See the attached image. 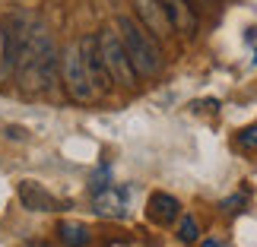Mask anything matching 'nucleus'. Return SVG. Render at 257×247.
I'll use <instances>...</instances> for the list:
<instances>
[{"label": "nucleus", "instance_id": "nucleus-16", "mask_svg": "<svg viewBox=\"0 0 257 247\" xmlns=\"http://www.w3.org/2000/svg\"><path fill=\"white\" fill-rule=\"evenodd\" d=\"M238 143L244 146V149H257V124L244 127V130L238 133Z\"/></svg>", "mask_w": 257, "mask_h": 247}, {"label": "nucleus", "instance_id": "nucleus-19", "mask_svg": "<svg viewBox=\"0 0 257 247\" xmlns=\"http://www.w3.org/2000/svg\"><path fill=\"white\" fill-rule=\"evenodd\" d=\"M251 64H254V67H257V48H254V61H251Z\"/></svg>", "mask_w": 257, "mask_h": 247}, {"label": "nucleus", "instance_id": "nucleus-7", "mask_svg": "<svg viewBox=\"0 0 257 247\" xmlns=\"http://www.w3.org/2000/svg\"><path fill=\"white\" fill-rule=\"evenodd\" d=\"M134 13H137L140 26H143L153 38H165V35L175 32L172 23H169V16H165L162 0H134Z\"/></svg>", "mask_w": 257, "mask_h": 247}, {"label": "nucleus", "instance_id": "nucleus-13", "mask_svg": "<svg viewBox=\"0 0 257 247\" xmlns=\"http://www.w3.org/2000/svg\"><path fill=\"white\" fill-rule=\"evenodd\" d=\"M108 187H111V168L108 165H98L95 168V174L89 177V193H102V190H108Z\"/></svg>", "mask_w": 257, "mask_h": 247}, {"label": "nucleus", "instance_id": "nucleus-12", "mask_svg": "<svg viewBox=\"0 0 257 247\" xmlns=\"http://www.w3.org/2000/svg\"><path fill=\"white\" fill-rule=\"evenodd\" d=\"M57 238H61L67 247H89L92 231H89L83 222H61L57 225Z\"/></svg>", "mask_w": 257, "mask_h": 247}, {"label": "nucleus", "instance_id": "nucleus-8", "mask_svg": "<svg viewBox=\"0 0 257 247\" xmlns=\"http://www.w3.org/2000/svg\"><path fill=\"white\" fill-rule=\"evenodd\" d=\"M127 200H131V187H108V190L92 196V209L102 219H127Z\"/></svg>", "mask_w": 257, "mask_h": 247}, {"label": "nucleus", "instance_id": "nucleus-17", "mask_svg": "<svg viewBox=\"0 0 257 247\" xmlns=\"http://www.w3.org/2000/svg\"><path fill=\"white\" fill-rule=\"evenodd\" d=\"M244 42H248V45L257 42V29H248V32H244Z\"/></svg>", "mask_w": 257, "mask_h": 247}, {"label": "nucleus", "instance_id": "nucleus-3", "mask_svg": "<svg viewBox=\"0 0 257 247\" xmlns=\"http://www.w3.org/2000/svg\"><path fill=\"white\" fill-rule=\"evenodd\" d=\"M0 32H4V70L16 73L26 51H29V45H32L35 32H38V23L26 13H10L0 23Z\"/></svg>", "mask_w": 257, "mask_h": 247}, {"label": "nucleus", "instance_id": "nucleus-10", "mask_svg": "<svg viewBox=\"0 0 257 247\" xmlns=\"http://www.w3.org/2000/svg\"><path fill=\"white\" fill-rule=\"evenodd\" d=\"M19 203H23L29 212H54L57 209V200L45 190L42 184H35V181H23V184H19Z\"/></svg>", "mask_w": 257, "mask_h": 247}, {"label": "nucleus", "instance_id": "nucleus-4", "mask_svg": "<svg viewBox=\"0 0 257 247\" xmlns=\"http://www.w3.org/2000/svg\"><path fill=\"white\" fill-rule=\"evenodd\" d=\"M95 42H98V51H102L108 73H111V83H121L127 89L137 86V70H134L131 57H127V48L121 42V35H117V29H102L95 35Z\"/></svg>", "mask_w": 257, "mask_h": 247}, {"label": "nucleus", "instance_id": "nucleus-2", "mask_svg": "<svg viewBox=\"0 0 257 247\" xmlns=\"http://www.w3.org/2000/svg\"><path fill=\"white\" fill-rule=\"evenodd\" d=\"M114 29H117V35H121V42L127 48V57H131L137 76H156V73L162 70V51H159V45H156V38L146 32L137 19L117 16Z\"/></svg>", "mask_w": 257, "mask_h": 247}, {"label": "nucleus", "instance_id": "nucleus-9", "mask_svg": "<svg viewBox=\"0 0 257 247\" xmlns=\"http://www.w3.org/2000/svg\"><path fill=\"white\" fill-rule=\"evenodd\" d=\"M162 7H165V16H169V23H172L175 32H181L184 38H194L197 35L200 19H197L191 0H162Z\"/></svg>", "mask_w": 257, "mask_h": 247}, {"label": "nucleus", "instance_id": "nucleus-18", "mask_svg": "<svg viewBox=\"0 0 257 247\" xmlns=\"http://www.w3.org/2000/svg\"><path fill=\"white\" fill-rule=\"evenodd\" d=\"M203 247H225V244H219V241H206Z\"/></svg>", "mask_w": 257, "mask_h": 247}, {"label": "nucleus", "instance_id": "nucleus-6", "mask_svg": "<svg viewBox=\"0 0 257 247\" xmlns=\"http://www.w3.org/2000/svg\"><path fill=\"white\" fill-rule=\"evenodd\" d=\"M80 54H83V64H86V73H89V80H92V86L98 89V95H105L108 89H111V73H108V67L102 61V51H98V42H95V35H86L80 38Z\"/></svg>", "mask_w": 257, "mask_h": 247}, {"label": "nucleus", "instance_id": "nucleus-5", "mask_svg": "<svg viewBox=\"0 0 257 247\" xmlns=\"http://www.w3.org/2000/svg\"><path fill=\"white\" fill-rule=\"evenodd\" d=\"M61 76H64V86L70 92V98H76V102H95V98H102L98 89L92 86V80H89V73H86L80 45H70L61 54Z\"/></svg>", "mask_w": 257, "mask_h": 247}, {"label": "nucleus", "instance_id": "nucleus-11", "mask_svg": "<svg viewBox=\"0 0 257 247\" xmlns=\"http://www.w3.org/2000/svg\"><path fill=\"white\" fill-rule=\"evenodd\" d=\"M178 215H181V203H178V196L172 193H153L150 196V219L159 222V225H172Z\"/></svg>", "mask_w": 257, "mask_h": 247}, {"label": "nucleus", "instance_id": "nucleus-15", "mask_svg": "<svg viewBox=\"0 0 257 247\" xmlns=\"http://www.w3.org/2000/svg\"><path fill=\"white\" fill-rule=\"evenodd\" d=\"M219 209H222V212H229V215L241 212V209H244V196H241V193H238V196H225V200L219 203Z\"/></svg>", "mask_w": 257, "mask_h": 247}, {"label": "nucleus", "instance_id": "nucleus-1", "mask_svg": "<svg viewBox=\"0 0 257 247\" xmlns=\"http://www.w3.org/2000/svg\"><path fill=\"white\" fill-rule=\"evenodd\" d=\"M19 83H23L29 92H48L54 83H57V51H54V42L48 38V32L38 26V32L29 45V51L19 64Z\"/></svg>", "mask_w": 257, "mask_h": 247}, {"label": "nucleus", "instance_id": "nucleus-14", "mask_svg": "<svg viewBox=\"0 0 257 247\" xmlns=\"http://www.w3.org/2000/svg\"><path fill=\"white\" fill-rule=\"evenodd\" d=\"M200 238V228H197L194 215H181V225H178V241L181 244H194Z\"/></svg>", "mask_w": 257, "mask_h": 247}]
</instances>
